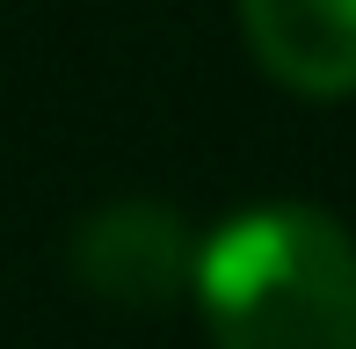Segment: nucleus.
<instances>
[{"label":"nucleus","instance_id":"1","mask_svg":"<svg viewBox=\"0 0 356 349\" xmlns=\"http://www.w3.org/2000/svg\"><path fill=\"white\" fill-rule=\"evenodd\" d=\"M189 298L218 349H356V241L320 204H254L197 247Z\"/></svg>","mask_w":356,"mask_h":349},{"label":"nucleus","instance_id":"2","mask_svg":"<svg viewBox=\"0 0 356 349\" xmlns=\"http://www.w3.org/2000/svg\"><path fill=\"white\" fill-rule=\"evenodd\" d=\"M73 277L109 306L160 313L197 284V241L168 204L124 197L73 226Z\"/></svg>","mask_w":356,"mask_h":349},{"label":"nucleus","instance_id":"3","mask_svg":"<svg viewBox=\"0 0 356 349\" xmlns=\"http://www.w3.org/2000/svg\"><path fill=\"white\" fill-rule=\"evenodd\" d=\"M254 66L305 102L356 95V0H240Z\"/></svg>","mask_w":356,"mask_h":349}]
</instances>
